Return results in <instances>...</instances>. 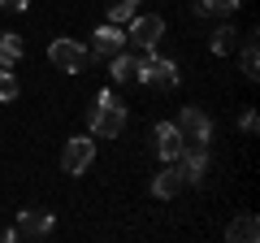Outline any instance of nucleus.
Returning a JSON list of instances; mask_svg holds the SVG:
<instances>
[{
	"instance_id": "nucleus-14",
	"label": "nucleus",
	"mask_w": 260,
	"mask_h": 243,
	"mask_svg": "<svg viewBox=\"0 0 260 243\" xmlns=\"http://www.w3.org/2000/svg\"><path fill=\"white\" fill-rule=\"evenodd\" d=\"M109 61H113V83H130V78L139 74V56H130L126 48L117 56H109Z\"/></svg>"
},
{
	"instance_id": "nucleus-8",
	"label": "nucleus",
	"mask_w": 260,
	"mask_h": 243,
	"mask_svg": "<svg viewBox=\"0 0 260 243\" xmlns=\"http://www.w3.org/2000/svg\"><path fill=\"white\" fill-rule=\"evenodd\" d=\"M152 139H156V157L165 161V165H169V161H178V157H182V148H186L182 131H178V122H156Z\"/></svg>"
},
{
	"instance_id": "nucleus-15",
	"label": "nucleus",
	"mask_w": 260,
	"mask_h": 243,
	"mask_svg": "<svg viewBox=\"0 0 260 243\" xmlns=\"http://www.w3.org/2000/svg\"><path fill=\"white\" fill-rule=\"evenodd\" d=\"M239 5L243 0H195V13H200V18H230Z\"/></svg>"
},
{
	"instance_id": "nucleus-2",
	"label": "nucleus",
	"mask_w": 260,
	"mask_h": 243,
	"mask_svg": "<svg viewBox=\"0 0 260 243\" xmlns=\"http://www.w3.org/2000/svg\"><path fill=\"white\" fill-rule=\"evenodd\" d=\"M135 83L143 87H165V92H174L178 83H182V74H178V61H169V56H139V74H135Z\"/></svg>"
},
{
	"instance_id": "nucleus-9",
	"label": "nucleus",
	"mask_w": 260,
	"mask_h": 243,
	"mask_svg": "<svg viewBox=\"0 0 260 243\" xmlns=\"http://www.w3.org/2000/svg\"><path fill=\"white\" fill-rule=\"evenodd\" d=\"M18 234H26V239H48V234H52V213H48V208H26V213H18Z\"/></svg>"
},
{
	"instance_id": "nucleus-18",
	"label": "nucleus",
	"mask_w": 260,
	"mask_h": 243,
	"mask_svg": "<svg viewBox=\"0 0 260 243\" xmlns=\"http://www.w3.org/2000/svg\"><path fill=\"white\" fill-rule=\"evenodd\" d=\"M135 5H139V0H113V5H109V22H113V26L130 22V18H135Z\"/></svg>"
},
{
	"instance_id": "nucleus-16",
	"label": "nucleus",
	"mask_w": 260,
	"mask_h": 243,
	"mask_svg": "<svg viewBox=\"0 0 260 243\" xmlns=\"http://www.w3.org/2000/svg\"><path fill=\"white\" fill-rule=\"evenodd\" d=\"M208 48H213L217 56H230L234 48H239V35H234V26H217L213 39H208Z\"/></svg>"
},
{
	"instance_id": "nucleus-6",
	"label": "nucleus",
	"mask_w": 260,
	"mask_h": 243,
	"mask_svg": "<svg viewBox=\"0 0 260 243\" xmlns=\"http://www.w3.org/2000/svg\"><path fill=\"white\" fill-rule=\"evenodd\" d=\"M91 161H95V139H91V135H74V139L65 143V152H61V169L70 178H78Z\"/></svg>"
},
{
	"instance_id": "nucleus-12",
	"label": "nucleus",
	"mask_w": 260,
	"mask_h": 243,
	"mask_svg": "<svg viewBox=\"0 0 260 243\" xmlns=\"http://www.w3.org/2000/svg\"><path fill=\"white\" fill-rule=\"evenodd\" d=\"M182 187H186V183H182V174H178V165H174V161H169V165L160 169L156 178H152V196H156V200H169V196H178Z\"/></svg>"
},
{
	"instance_id": "nucleus-10",
	"label": "nucleus",
	"mask_w": 260,
	"mask_h": 243,
	"mask_svg": "<svg viewBox=\"0 0 260 243\" xmlns=\"http://www.w3.org/2000/svg\"><path fill=\"white\" fill-rule=\"evenodd\" d=\"M95 44H91V52L95 56H117L121 52V48H126V31H121V26H113V22H109V26H95Z\"/></svg>"
},
{
	"instance_id": "nucleus-5",
	"label": "nucleus",
	"mask_w": 260,
	"mask_h": 243,
	"mask_svg": "<svg viewBox=\"0 0 260 243\" xmlns=\"http://www.w3.org/2000/svg\"><path fill=\"white\" fill-rule=\"evenodd\" d=\"M178 131H182L186 143H208L213 139V117L200 104H186V109H178Z\"/></svg>"
},
{
	"instance_id": "nucleus-13",
	"label": "nucleus",
	"mask_w": 260,
	"mask_h": 243,
	"mask_svg": "<svg viewBox=\"0 0 260 243\" xmlns=\"http://www.w3.org/2000/svg\"><path fill=\"white\" fill-rule=\"evenodd\" d=\"M26 52V44H22V35H0V70H13L18 66V56Z\"/></svg>"
},
{
	"instance_id": "nucleus-7",
	"label": "nucleus",
	"mask_w": 260,
	"mask_h": 243,
	"mask_svg": "<svg viewBox=\"0 0 260 243\" xmlns=\"http://www.w3.org/2000/svg\"><path fill=\"white\" fill-rule=\"evenodd\" d=\"M174 165H178V174H182V183L200 187V183H204V174H208V152H204V143H186L182 157H178Z\"/></svg>"
},
{
	"instance_id": "nucleus-1",
	"label": "nucleus",
	"mask_w": 260,
	"mask_h": 243,
	"mask_svg": "<svg viewBox=\"0 0 260 243\" xmlns=\"http://www.w3.org/2000/svg\"><path fill=\"white\" fill-rule=\"evenodd\" d=\"M87 126H91L95 139H117L121 126H126V104H121L113 92H100L95 104L87 109Z\"/></svg>"
},
{
	"instance_id": "nucleus-21",
	"label": "nucleus",
	"mask_w": 260,
	"mask_h": 243,
	"mask_svg": "<svg viewBox=\"0 0 260 243\" xmlns=\"http://www.w3.org/2000/svg\"><path fill=\"white\" fill-rule=\"evenodd\" d=\"M0 9H9V13H26V9H30V0H0Z\"/></svg>"
},
{
	"instance_id": "nucleus-19",
	"label": "nucleus",
	"mask_w": 260,
	"mask_h": 243,
	"mask_svg": "<svg viewBox=\"0 0 260 243\" xmlns=\"http://www.w3.org/2000/svg\"><path fill=\"white\" fill-rule=\"evenodd\" d=\"M0 100H5V104L18 100V78H13L9 70H0Z\"/></svg>"
},
{
	"instance_id": "nucleus-20",
	"label": "nucleus",
	"mask_w": 260,
	"mask_h": 243,
	"mask_svg": "<svg viewBox=\"0 0 260 243\" xmlns=\"http://www.w3.org/2000/svg\"><path fill=\"white\" fill-rule=\"evenodd\" d=\"M256 126H260L256 109H243V117H239V131H243V135H256Z\"/></svg>"
},
{
	"instance_id": "nucleus-11",
	"label": "nucleus",
	"mask_w": 260,
	"mask_h": 243,
	"mask_svg": "<svg viewBox=\"0 0 260 243\" xmlns=\"http://www.w3.org/2000/svg\"><path fill=\"white\" fill-rule=\"evenodd\" d=\"M225 239H230V243H256V239H260V222H256V213H239L230 226H225Z\"/></svg>"
},
{
	"instance_id": "nucleus-4",
	"label": "nucleus",
	"mask_w": 260,
	"mask_h": 243,
	"mask_svg": "<svg viewBox=\"0 0 260 243\" xmlns=\"http://www.w3.org/2000/svg\"><path fill=\"white\" fill-rule=\"evenodd\" d=\"M160 39H165V18L160 13H135L130 18V35H126V44H135V48H156Z\"/></svg>"
},
{
	"instance_id": "nucleus-17",
	"label": "nucleus",
	"mask_w": 260,
	"mask_h": 243,
	"mask_svg": "<svg viewBox=\"0 0 260 243\" xmlns=\"http://www.w3.org/2000/svg\"><path fill=\"white\" fill-rule=\"evenodd\" d=\"M239 70L247 78H260V48H256V35L247 39V44H243V56H239Z\"/></svg>"
},
{
	"instance_id": "nucleus-3",
	"label": "nucleus",
	"mask_w": 260,
	"mask_h": 243,
	"mask_svg": "<svg viewBox=\"0 0 260 243\" xmlns=\"http://www.w3.org/2000/svg\"><path fill=\"white\" fill-rule=\"evenodd\" d=\"M48 61H52L61 74H78V70H87L91 52H87L78 39H65V35H61V39H52V44H48Z\"/></svg>"
}]
</instances>
